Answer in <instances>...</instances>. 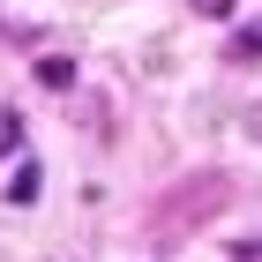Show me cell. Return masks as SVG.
Segmentation results:
<instances>
[{
    "label": "cell",
    "instance_id": "obj_1",
    "mask_svg": "<svg viewBox=\"0 0 262 262\" xmlns=\"http://www.w3.org/2000/svg\"><path fill=\"white\" fill-rule=\"evenodd\" d=\"M225 60H262V23H240V30H232V45H225Z\"/></svg>",
    "mask_w": 262,
    "mask_h": 262
},
{
    "label": "cell",
    "instance_id": "obj_2",
    "mask_svg": "<svg viewBox=\"0 0 262 262\" xmlns=\"http://www.w3.org/2000/svg\"><path fill=\"white\" fill-rule=\"evenodd\" d=\"M38 187H45V180H38V165L23 158V165H15V180H8V202H38Z\"/></svg>",
    "mask_w": 262,
    "mask_h": 262
},
{
    "label": "cell",
    "instance_id": "obj_3",
    "mask_svg": "<svg viewBox=\"0 0 262 262\" xmlns=\"http://www.w3.org/2000/svg\"><path fill=\"white\" fill-rule=\"evenodd\" d=\"M38 82L45 90H68V82H75V60H38Z\"/></svg>",
    "mask_w": 262,
    "mask_h": 262
},
{
    "label": "cell",
    "instance_id": "obj_4",
    "mask_svg": "<svg viewBox=\"0 0 262 262\" xmlns=\"http://www.w3.org/2000/svg\"><path fill=\"white\" fill-rule=\"evenodd\" d=\"M240 135H247V142H262V105H240Z\"/></svg>",
    "mask_w": 262,
    "mask_h": 262
},
{
    "label": "cell",
    "instance_id": "obj_5",
    "mask_svg": "<svg viewBox=\"0 0 262 262\" xmlns=\"http://www.w3.org/2000/svg\"><path fill=\"white\" fill-rule=\"evenodd\" d=\"M187 8H195V15H210V23H225V15H232V0H187Z\"/></svg>",
    "mask_w": 262,
    "mask_h": 262
},
{
    "label": "cell",
    "instance_id": "obj_6",
    "mask_svg": "<svg viewBox=\"0 0 262 262\" xmlns=\"http://www.w3.org/2000/svg\"><path fill=\"white\" fill-rule=\"evenodd\" d=\"M15 142H23V120H15V113H0V150H15Z\"/></svg>",
    "mask_w": 262,
    "mask_h": 262
},
{
    "label": "cell",
    "instance_id": "obj_7",
    "mask_svg": "<svg viewBox=\"0 0 262 262\" xmlns=\"http://www.w3.org/2000/svg\"><path fill=\"white\" fill-rule=\"evenodd\" d=\"M0 262H8V255H0Z\"/></svg>",
    "mask_w": 262,
    "mask_h": 262
}]
</instances>
